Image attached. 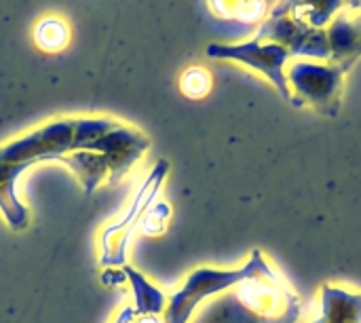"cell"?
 <instances>
[{
  "label": "cell",
  "mask_w": 361,
  "mask_h": 323,
  "mask_svg": "<svg viewBox=\"0 0 361 323\" xmlns=\"http://www.w3.org/2000/svg\"><path fill=\"white\" fill-rule=\"evenodd\" d=\"M279 273L273 269V264L260 250H254L247 262L237 269L199 267L186 277L182 288L167 298L163 323H188L199 305L205 303L209 296L239 288L243 281L250 279H273Z\"/></svg>",
  "instance_id": "2"
},
{
  "label": "cell",
  "mask_w": 361,
  "mask_h": 323,
  "mask_svg": "<svg viewBox=\"0 0 361 323\" xmlns=\"http://www.w3.org/2000/svg\"><path fill=\"white\" fill-rule=\"evenodd\" d=\"M207 55L214 59H231V61H237L245 68H252V70L264 74L286 102L292 99L288 76H286L288 61L292 59V55L288 53L286 47H281L277 42H269V40H258V38H252L245 42H235V44L212 42L207 47Z\"/></svg>",
  "instance_id": "5"
},
{
  "label": "cell",
  "mask_w": 361,
  "mask_h": 323,
  "mask_svg": "<svg viewBox=\"0 0 361 323\" xmlns=\"http://www.w3.org/2000/svg\"><path fill=\"white\" fill-rule=\"evenodd\" d=\"M116 125L118 121L106 116L55 118L0 144V214L6 226L11 231L30 226L32 214L17 195V182L30 167L59 161L74 150H87Z\"/></svg>",
  "instance_id": "1"
},
{
  "label": "cell",
  "mask_w": 361,
  "mask_h": 323,
  "mask_svg": "<svg viewBox=\"0 0 361 323\" xmlns=\"http://www.w3.org/2000/svg\"><path fill=\"white\" fill-rule=\"evenodd\" d=\"M169 173L167 161H157L152 171L146 176V180L140 184L137 193L131 197L129 205L125 207L123 216L112 220L99 235V267L104 269H121L127 264V248L129 241L135 235V228H140V222L148 207L157 201L163 182Z\"/></svg>",
  "instance_id": "3"
},
{
  "label": "cell",
  "mask_w": 361,
  "mask_h": 323,
  "mask_svg": "<svg viewBox=\"0 0 361 323\" xmlns=\"http://www.w3.org/2000/svg\"><path fill=\"white\" fill-rule=\"evenodd\" d=\"M180 91L190 99H201L212 91V74L201 66H190L180 76Z\"/></svg>",
  "instance_id": "16"
},
{
  "label": "cell",
  "mask_w": 361,
  "mask_h": 323,
  "mask_svg": "<svg viewBox=\"0 0 361 323\" xmlns=\"http://www.w3.org/2000/svg\"><path fill=\"white\" fill-rule=\"evenodd\" d=\"M345 8H349L347 0H279L269 11V17L290 15L313 28L326 30L332 23V19Z\"/></svg>",
  "instance_id": "11"
},
{
  "label": "cell",
  "mask_w": 361,
  "mask_h": 323,
  "mask_svg": "<svg viewBox=\"0 0 361 323\" xmlns=\"http://www.w3.org/2000/svg\"><path fill=\"white\" fill-rule=\"evenodd\" d=\"M239 300L262 323H298L302 315L300 296L281 277L250 279L237 288Z\"/></svg>",
  "instance_id": "6"
},
{
  "label": "cell",
  "mask_w": 361,
  "mask_h": 323,
  "mask_svg": "<svg viewBox=\"0 0 361 323\" xmlns=\"http://www.w3.org/2000/svg\"><path fill=\"white\" fill-rule=\"evenodd\" d=\"M68 40H70V30L59 17H44L34 28V42L47 53L61 51L68 44Z\"/></svg>",
  "instance_id": "15"
},
{
  "label": "cell",
  "mask_w": 361,
  "mask_h": 323,
  "mask_svg": "<svg viewBox=\"0 0 361 323\" xmlns=\"http://www.w3.org/2000/svg\"><path fill=\"white\" fill-rule=\"evenodd\" d=\"M355 11H360L361 13V0H360V4H357V8H355Z\"/></svg>",
  "instance_id": "21"
},
{
  "label": "cell",
  "mask_w": 361,
  "mask_h": 323,
  "mask_svg": "<svg viewBox=\"0 0 361 323\" xmlns=\"http://www.w3.org/2000/svg\"><path fill=\"white\" fill-rule=\"evenodd\" d=\"M57 163H61L74 171V176L78 178V182L87 195H93L104 182H108V163L99 152L74 150V152L63 154Z\"/></svg>",
  "instance_id": "12"
},
{
  "label": "cell",
  "mask_w": 361,
  "mask_h": 323,
  "mask_svg": "<svg viewBox=\"0 0 361 323\" xmlns=\"http://www.w3.org/2000/svg\"><path fill=\"white\" fill-rule=\"evenodd\" d=\"M148 148H150V140L146 133H142L131 125L118 123L99 140H95L87 150L99 152L106 159L108 184H116L131 171V167L146 154Z\"/></svg>",
  "instance_id": "8"
},
{
  "label": "cell",
  "mask_w": 361,
  "mask_h": 323,
  "mask_svg": "<svg viewBox=\"0 0 361 323\" xmlns=\"http://www.w3.org/2000/svg\"><path fill=\"white\" fill-rule=\"evenodd\" d=\"M349 74L343 66L332 61L298 59L288 63L286 76L290 85L294 108H313L324 116H336L343 106V83Z\"/></svg>",
  "instance_id": "4"
},
{
  "label": "cell",
  "mask_w": 361,
  "mask_h": 323,
  "mask_svg": "<svg viewBox=\"0 0 361 323\" xmlns=\"http://www.w3.org/2000/svg\"><path fill=\"white\" fill-rule=\"evenodd\" d=\"M254 38L286 47L292 59L298 57V59H309V61H330L328 32L313 28L305 21H298L290 15L267 17L260 23Z\"/></svg>",
  "instance_id": "7"
},
{
  "label": "cell",
  "mask_w": 361,
  "mask_h": 323,
  "mask_svg": "<svg viewBox=\"0 0 361 323\" xmlns=\"http://www.w3.org/2000/svg\"><path fill=\"white\" fill-rule=\"evenodd\" d=\"M207 4L216 17L247 25L262 23L269 17L267 0H207Z\"/></svg>",
  "instance_id": "14"
},
{
  "label": "cell",
  "mask_w": 361,
  "mask_h": 323,
  "mask_svg": "<svg viewBox=\"0 0 361 323\" xmlns=\"http://www.w3.org/2000/svg\"><path fill=\"white\" fill-rule=\"evenodd\" d=\"M171 218V207L169 203H163V201H154L148 212L144 214L142 222H140V231L144 235H161L167 226Z\"/></svg>",
  "instance_id": "17"
},
{
  "label": "cell",
  "mask_w": 361,
  "mask_h": 323,
  "mask_svg": "<svg viewBox=\"0 0 361 323\" xmlns=\"http://www.w3.org/2000/svg\"><path fill=\"white\" fill-rule=\"evenodd\" d=\"M309 323H361V292L324 284Z\"/></svg>",
  "instance_id": "10"
},
{
  "label": "cell",
  "mask_w": 361,
  "mask_h": 323,
  "mask_svg": "<svg viewBox=\"0 0 361 323\" xmlns=\"http://www.w3.org/2000/svg\"><path fill=\"white\" fill-rule=\"evenodd\" d=\"M112 323H163V319L159 315H137L133 307H125Z\"/></svg>",
  "instance_id": "18"
},
{
  "label": "cell",
  "mask_w": 361,
  "mask_h": 323,
  "mask_svg": "<svg viewBox=\"0 0 361 323\" xmlns=\"http://www.w3.org/2000/svg\"><path fill=\"white\" fill-rule=\"evenodd\" d=\"M357 4H360V0H347V6L349 8H357Z\"/></svg>",
  "instance_id": "20"
},
{
  "label": "cell",
  "mask_w": 361,
  "mask_h": 323,
  "mask_svg": "<svg viewBox=\"0 0 361 323\" xmlns=\"http://www.w3.org/2000/svg\"><path fill=\"white\" fill-rule=\"evenodd\" d=\"M127 284L131 288L133 294V311L137 315H163L165 307H167V296L163 294V290H159L154 284H150L140 271H135L133 267L125 264L121 267Z\"/></svg>",
  "instance_id": "13"
},
{
  "label": "cell",
  "mask_w": 361,
  "mask_h": 323,
  "mask_svg": "<svg viewBox=\"0 0 361 323\" xmlns=\"http://www.w3.org/2000/svg\"><path fill=\"white\" fill-rule=\"evenodd\" d=\"M102 284L108 286V288H114V286L127 284V277H125L123 269H104V273H102Z\"/></svg>",
  "instance_id": "19"
},
{
  "label": "cell",
  "mask_w": 361,
  "mask_h": 323,
  "mask_svg": "<svg viewBox=\"0 0 361 323\" xmlns=\"http://www.w3.org/2000/svg\"><path fill=\"white\" fill-rule=\"evenodd\" d=\"M326 32L330 40V61L349 72L361 57V13L355 8L341 11Z\"/></svg>",
  "instance_id": "9"
}]
</instances>
